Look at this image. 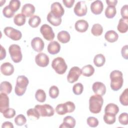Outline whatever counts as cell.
I'll list each match as a JSON object with an SVG mask.
<instances>
[{"label":"cell","mask_w":128,"mask_h":128,"mask_svg":"<svg viewBox=\"0 0 128 128\" xmlns=\"http://www.w3.org/2000/svg\"><path fill=\"white\" fill-rule=\"evenodd\" d=\"M110 88L114 91H118L122 86L124 79L122 73L118 70H114L110 74Z\"/></svg>","instance_id":"6da1fadb"},{"label":"cell","mask_w":128,"mask_h":128,"mask_svg":"<svg viewBox=\"0 0 128 128\" xmlns=\"http://www.w3.org/2000/svg\"><path fill=\"white\" fill-rule=\"evenodd\" d=\"M104 99L102 96L95 94L92 96L89 100V110L92 114H98L102 110Z\"/></svg>","instance_id":"7a4b0ae2"},{"label":"cell","mask_w":128,"mask_h":128,"mask_svg":"<svg viewBox=\"0 0 128 128\" xmlns=\"http://www.w3.org/2000/svg\"><path fill=\"white\" fill-rule=\"evenodd\" d=\"M29 83L28 78L24 76H19L16 78L14 92L18 96H22L25 93Z\"/></svg>","instance_id":"3957f363"},{"label":"cell","mask_w":128,"mask_h":128,"mask_svg":"<svg viewBox=\"0 0 128 128\" xmlns=\"http://www.w3.org/2000/svg\"><path fill=\"white\" fill-rule=\"evenodd\" d=\"M52 66L58 74H64L68 68L64 60L62 57H57L54 58L52 61Z\"/></svg>","instance_id":"277c9868"},{"label":"cell","mask_w":128,"mask_h":128,"mask_svg":"<svg viewBox=\"0 0 128 128\" xmlns=\"http://www.w3.org/2000/svg\"><path fill=\"white\" fill-rule=\"evenodd\" d=\"M76 108L74 104L70 101H68L64 104H58L55 110L59 115H64L66 113L73 112Z\"/></svg>","instance_id":"5b68a950"},{"label":"cell","mask_w":128,"mask_h":128,"mask_svg":"<svg viewBox=\"0 0 128 128\" xmlns=\"http://www.w3.org/2000/svg\"><path fill=\"white\" fill-rule=\"evenodd\" d=\"M8 52L10 58L15 63H18L22 61V55L20 47L16 44L10 45L8 48Z\"/></svg>","instance_id":"8992f818"},{"label":"cell","mask_w":128,"mask_h":128,"mask_svg":"<svg viewBox=\"0 0 128 128\" xmlns=\"http://www.w3.org/2000/svg\"><path fill=\"white\" fill-rule=\"evenodd\" d=\"M34 108L39 112L40 116L50 117L54 116V110L52 106L48 104H37L34 106Z\"/></svg>","instance_id":"52a82bcc"},{"label":"cell","mask_w":128,"mask_h":128,"mask_svg":"<svg viewBox=\"0 0 128 128\" xmlns=\"http://www.w3.org/2000/svg\"><path fill=\"white\" fill-rule=\"evenodd\" d=\"M4 34L13 40H18L22 37V32L12 27L6 26L4 29Z\"/></svg>","instance_id":"ba28073f"},{"label":"cell","mask_w":128,"mask_h":128,"mask_svg":"<svg viewBox=\"0 0 128 128\" xmlns=\"http://www.w3.org/2000/svg\"><path fill=\"white\" fill-rule=\"evenodd\" d=\"M40 32L44 38L48 41H51L54 38L55 34L52 28L48 24H42L40 28Z\"/></svg>","instance_id":"9c48e42d"},{"label":"cell","mask_w":128,"mask_h":128,"mask_svg":"<svg viewBox=\"0 0 128 128\" xmlns=\"http://www.w3.org/2000/svg\"><path fill=\"white\" fill-rule=\"evenodd\" d=\"M81 74V70L78 66H73L70 69L67 76L68 82L70 84L76 82Z\"/></svg>","instance_id":"30bf717a"},{"label":"cell","mask_w":128,"mask_h":128,"mask_svg":"<svg viewBox=\"0 0 128 128\" xmlns=\"http://www.w3.org/2000/svg\"><path fill=\"white\" fill-rule=\"evenodd\" d=\"M50 9L51 14L58 18H61L64 14V10L59 2H54L52 4Z\"/></svg>","instance_id":"8fae6325"},{"label":"cell","mask_w":128,"mask_h":128,"mask_svg":"<svg viewBox=\"0 0 128 128\" xmlns=\"http://www.w3.org/2000/svg\"><path fill=\"white\" fill-rule=\"evenodd\" d=\"M88 11L87 6L84 1L78 2L74 6V12L78 16H83L86 15Z\"/></svg>","instance_id":"7c38bea8"},{"label":"cell","mask_w":128,"mask_h":128,"mask_svg":"<svg viewBox=\"0 0 128 128\" xmlns=\"http://www.w3.org/2000/svg\"><path fill=\"white\" fill-rule=\"evenodd\" d=\"M35 62L39 66L46 67L49 64V58L46 54L40 52L35 56Z\"/></svg>","instance_id":"4fadbf2b"},{"label":"cell","mask_w":128,"mask_h":128,"mask_svg":"<svg viewBox=\"0 0 128 128\" xmlns=\"http://www.w3.org/2000/svg\"><path fill=\"white\" fill-rule=\"evenodd\" d=\"M31 46L34 51L36 52H41L44 50V43L41 38L36 37L32 40Z\"/></svg>","instance_id":"5bb4252c"},{"label":"cell","mask_w":128,"mask_h":128,"mask_svg":"<svg viewBox=\"0 0 128 128\" xmlns=\"http://www.w3.org/2000/svg\"><path fill=\"white\" fill-rule=\"evenodd\" d=\"M92 89L95 94L104 96L106 92V87L102 82H96L92 86Z\"/></svg>","instance_id":"9a60e30c"},{"label":"cell","mask_w":128,"mask_h":128,"mask_svg":"<svg viewBox=\"0 0 128 128\" xmlns=\"http://www.w3.org/2000/svg\"><path fill=\"white\" fill-rule=\"evenodd\" d=\"M104 9V5L101 0H97L92 2L90 4L92 12L96 15L100 14Z\"/></svg>","instance_id":"2e32d148"},{"label":"cell","mask_w":128,"mask_h":128,"mask_svg":"<svg viewBox=\"0 0 128 128\" xmlns=\"http://www.w3.org/2000/svg\"><path fill=\"white\" fill-rule=\"evenodd\" d=\"M0 72L4 76H10L14 72V66L8 62H4L0 66Z\"/></svg>","instance_id":"e0dca14e"},{"label":"cell","mask_w":128,"mask_h":128,"mask_svg":"<svg viewBox=\"0 0 128 128\" xmlns=\"http://www.w3.org/2000/svg\"><path fill=\"white\" fill-rule=\"evenodd\" d=\"M9 108V98L6 94L1 92L0 94V112L1 113Z\"/></svg>","instance_id":"ac0fdd59"},{"label":"cell","mask_w":128,"mask_h":128,"mask_svg":"<svg viewBox=\"0 0 128 128\" xmlns=\"http://www.w3.org/2000/svg\"><path fill=\"white\" fill-rule=\"evenodd\" d=\"M21 12L26 17H31L35 12V7L31 4H26L22 6Z\"/></svg>","instance_id":"d6986e66"},{"label":"cell","mask_w":128,"mask_h":128,"mask_svg":"<svg viewBox=\"0 0 128 128\" xmlns=\"http://www.w3.org/2000/svg\"><path fill=\"white\" fill-rule=\"evenodd\" d=\"M76 30L79 32H86L88 28V24L84 20H80L76 22L74 24Z\"/></svg>","instance_id":"ffe728a7"},{"label":"cell","mask_w":128,"mask_h":128,"mask_svg":"<svg viewBox=\"0 0 128 128\" xmlns=\"http://www.w3.org/2000/svg\"><path fill=\"white\" fill-rule=\"evenodd\" d=\"M75 119L70 116H66L63 120V122L60 126V128H74L76 126Z\"/></svg>","instance_id":"44dd1931"},{"label":"cell","mask_w":128,"mask_h":128,"mask_svg":"<svg viewBox=\"0 0 128 128\" xmlns=\"http://www.w3.org/2000/svg\"><path fill=\"white\" fill-rule=\"evenodd\" d=\"M47 50L50 54H56L60 52V45L56 41H52L48 44Z\"/></svg>","instance_id":"7402d4cb"},{"label":"cell","mask_w":128,"mask_h":128,"mask_svg":"<svg viewBox=\"0 0 128 128\" xmlns=\"http://www.w3.org/2000/svg\"><path fill=\"white\" fill-rule=\"evenodd\" d=\"M118 31L120 33H126L128 30V19L121 18L120 19L117 26Z\"/></svg>","instance_id":"603a6c76"},{"label":"cell","mask_w":128,"mask_h":128,"mask_svg":"<svg viewBox=\"0 0 128 128\" xmlns=\"http://www.w3.org/2000/svg\"><path fill=\"white\" fill-rule=\"evenodd\" d=\"M118 38V34L113 30H110L106 32L104 34V38L110 42H116Z\"/></svg>","instance_id":"cb8c5ba5"},{"label":"cell","mask_w":128,"mask_h":128,"mask_svg":"<svg viewBox=\"0 0 128 128\" xmlns=\"http://www.w3.org/2000/svg\"><path fill=\"white\" fill-rule=\"evenodd\" d=\"M57 38L58 41L61 43L66 44L70 40V36L67 31L62 30L58 34Z\"/></svg>","instance_id":"d4e9b609"},{"label":"cell","mask_w":128,"mask_h":128,"mask_svg":"<svg viewBox=\"0 0 128 128\" xmlns=\"http://www.w3.org/2000/svg\"><path fill=\"white\" fill-rule=\"evenodd\" d=\"M12 86L11 84L8 81L2 82L0 86V90L1 92L6 94H10L12 90Z\"/></svg>","instance_id":"484cf974"},{"label":"cell","mask_w":128,"mask_h":128,"mask_svg":"<svg viewBox=\"0 0 128 128\" xmlns=\"http://www.w3.org/2000/svg\"><path fill=\"white\" fill-rule=\"evenodd\" d=\"M94 72V68L91 64H88L83 66L81 70L82 74L86 77L92 76Z\"/></svg>","instance_id":"4316f807"},{"label":"cell","mask_w":128,"mask_h":128,"mask_svg":"<svg viewBox=\"0 0 128 128\" xmlns=\"http://www.w3.org/2000/svg\"><path fill=\"white\" fill-rule=\"evenodd\" d=\"M47 20L52 26H60L62 23V18H58L52 15L50 12L47 15Z\"/></svg>","instance_id":"83f0119b"},{"label":"cell","mask_w":128,"mask_h":128,"mask_svg":"<svg viewBox=\"0 0 128 128\" xmlns=\"http://www.w3.org/2000/svg\"><path fill=\"white\" fill-rule=\"evenodd\" d=\"M119 112L118 106L113 103H110L106 106L104 108L105 113H110L116 115Z\"/></svg>","instance_id":"f1b7e54d"},{"label":"cell","mask_w":128,"mask_h":128,"mask_svg":"<svg viewBox=\"0 0 128 128\" xmlns=\"http://www.w3.org/2000/svg\"><path fill=\"white\" fill-rule=\"evenodd\" d=\"M106 62L105 56L102 54L95 56L94 58V63L97 67H101L104 65Z\"/></svg>","instance_id":"f546056e"},{"label":"cell","mask_w":128,"mask_h":128,"mask_svg":"<svg viewBox=\"0 0 128 128\" xmlns=\"http://www.w3.org/2000/svg\"><path fill=\"white\" fill-rule=\"evenodd\" d=\"M26 17L22 14H18L14 16V22L18 26H22L26 23Z\"/></svg>","instance_id":"4dcf8cb0"},{"label":"cell","mask_w":128,"mask_h":128,"mask_svg":"<svg viewBox=\"0 0 128 128\" xmlns=\"http://www.w3.org/2000/svg\"><path fill=\"white\" fill-rule=\"evenodd\" d=\"M28 22L31 27L33 28H37L41 22V19L39 16L34 15L29 18Z\"/></svg>","instance_id":"1f68e13d"},{"label":"cell","mask_w":128,"mask_h":128,"mask_svg":"<svg viewBox=\"0 0 128 128\" xmlns=\"http://www.w3.org/2000/svg\"><path fill=\"white\" fill-rule=\"evenodd\" d=\"M103 32V28L99 24H94L91 29V32L94 36H100Z\"/></svg>","instance_id":"d6a6232c"},{"label":"cell","mask_w":128,"mask_h":128,"mask_svg":"<svg viewBox=\"0 0 128 128\" xmlns=\"http://www.w3.org/2000/svg\"><path fill=\"white\" fill-rule=\"evenodd\" d=\"M103 119L106 124H112L116 122V117L115 114L110 113H105Z\"/></svg>","instance_id":"836d02e7"},{"label":"cell","mask_w":128,"mask_h":128,"mask_svg":"<svg viewBox=\"0 0 128 128\" xmlns=\"http://www.w3.org/2000/svg\"><path fill=\"white\" fill-rule=\"evenodd\" d=\"M116 14V8L114 6H108L105 10V16L108 18H112Z\"/></svg>","instance_id":"e575fe53"},{"label":"cell","mask_w":128,"mask_h":128,"mask_svg":"<svg viewBox=\"0 0 128 128\" xmlns=\"http://www.w3.org/2000/svg\"><path fill=\"white\" fill-rule=\"evenodd\" d=\"M35 98L38 102H44L46 100V94L45 92L42 89L38 90L35 94Z\"/></svg>","instance_id":"d590c367"},{"label":"cell","mask_w":128,"mask_h":128,"mask_svg":"<svg viewBox=\"0 0 128 128\" xmlns=\"http://www.w3.org/2000/svg\"><path fill=\"white\" fill-rule=\"evenodd\" d=\"M120 102L124 106H128V89L126 88L120 96Z\"/></svg>","instance_id":"8d00e7d4"},{"label":"cell","mask_w":128,"mask_h":128,"mask_svg":"<svg viewBox=\"0 0 128 128\" xmlns=\"http://www.w3.org/2000/svg\"><path fill=\"white\" fill-rule=\"evenodd\" d=\"M28 116L31 120H38L40 118V115L38 111L35 108H30L26 112Z\"/></svg>","instance_id":"74e56055"},{"label":"cell","mask_w":128,"mask_h":128,"mask_svg":"<svg viewBox=\"0 0 128 128\" xmlns=\"http://www.w3.org/2000/svg\"><path fill=\"white\" fill-rule=\"evenodd\" d=\"M10 9L14 12L18 11L20 6V2L18 0H12L8 5Z\"/></svg>","instance_id":"f35d334b"},{"label":"cell","mask_w":128,"mask_h":128,"mask_svg":"<svg viewBox=\"0 0 128 128\" xmlns=\"http://www.w3.org/2000/svg\"><path fill=\"white\" fill-rule=\"evenodd\" d=\"M26 118L22 114H18L14 118V122L18 126H22L26 124Z\"/></svg>","instance_id":"ab89813d"},{"label":"cell","mask_w":128,"mask_h":128,"mask_svg":"<svg viewBox=\"0 0 128 128\" xmlns=\"http://www.w3.org/2000/svg\"><path fill=\"white\" fill-rule=\"evenodd\" d=\"M84 90V86L82 83L78 82L74 84L72 87V92L76 95H80Z\"/></svg>","instance_id":"60d3db41"},{"label":"cell","mask_w":128,"mask_h":128,"mask_svg":"<svg viewBox=\"0 0 128 128\" xmlns=\"http://www.w3.org/2000/svg\"><path fill=\"white\" fill-rule=\"evenodd\" d=\"M59 94L58 88L56 86H52L49 90V96L52 98H56Z\"/></svg>","instance_id":"b9f144b4"},{"label":"cell","mask_w":128,"mask_h":128,"mask_svg":"<svg viewBox=\"0 0 128 128\" xmlns=\"http://www.w3.org/2000/svg\"><path fill=\"white\" fill-rule=\"evenodd\" d=\"M3 116L6 118H11L16 115V110L12 108H8L2 113Z\"/></svg>","instance_id":"7bdbcfd3"},{"label":"cell","mask_w":128,"mask_h":128,"mask_svg":"<svg viewBox=\"0 0 128 128\" xmlns=\"http://www.w3.org/2000/svg\"><path fill=\"white\" fill-rule=\"evenodd\" d=\"M87 124L92 128H96L98 125V120L94 116H90L87 118Z\"/></svg>","instance_id":"ee69618b"},{"label":"cell","mask_w":128,"mask_h":128,"mask_svg":"<svg viewBox=\"0 0 128 128\" xmlns=\"http://www.w3.org/2000/svg\"><path fill=\"white\" fill-rule=\"evenodd\" d=\"M118 121L122 125H127L128 123V114L126 112L122 113L118 116Z\"/></svg>","instance_id":"f6af8a7d"},{"label":"cell","mask_w":128,"mask_h":128,"mask_svg":"<svg viewBox=\"0 0 128 128\" xmlns=\"http://www.w3.org/2000/svg\"><path fill=\"white\" fill-rule=\"evenodd\" d=\"M14 12H13L9 8L8 6H5L3 10H2V14L5 16L6 18H12L14 14Z\"/></svg>","instance_id":"bcb514c9"},{"label":"cell","mask_w":128,"mask_h":128,"mask_svg":"<svg viewBox=\"0 0 128 128\" xmlns=\"http://www.w3.org/2000/svg\"><path fill=\"white\" fill-rule=\"evenodd\" d=\"M120 14L122 18L128 19V5L125 4L122 6L120 10Z\"/></svg>","instance_id":"7dc6e473"},{"label":"cell","mask_w":128,"mask_h":128,"mask_svg":"<svg viewBox=\"0 0 128 128\" xmlns=\"http://www.w3.org/2000/svg\"><path fill=\"white\" fill-rule=\"evenodd\" d=\"M121 54L123 58L125 60L128 59V45H125L122 48Z\"/></svg>","instance_id":"c3c4849f"},{"label":"cell","mask_w":128,"mask_h":128,"mask_svg":"<svg viewBox=\"0 0 128 128\" xmlns=\"http://www.w3.org/2000/svg\"><path fill=\"white\" fill-rule=\"evenodd\" d=\"M74 2V0H62V2L64 5L68 8H72Z\"/></svg>","instance_id":"681fc988"},{"label":"cell","mask_w":128,"mask_h":128,"mask_svg":"<svg viewBox=\"0 0 128 128\" xmlns=\"http://www.w3.org/2000/svg\"><path fill=\"white\" fill-rule=\"evenodd\" d=\"M6 56V49L1 45L0 46V60H2L4 59Z\"/></svg>","instance_id":"f907efd6"},{"label":"cell","mask_w":128,"mask_h":128,"mask_svg":"<svg viewBox=\"0 0 128 128\" xmlns=\"http://www.w3.org/2000/svg\"><path fill=\"white\" fill-rule=\"evenodd\" d=\"M14 127L12 124L10 122H5L2 126V128H14Z\"/></svg>","instance_id":"816d5d0a"},{"label":"cell","mask_w":128,"mask_h":128,"mask_svg":"<svg viewBox=\"0 0 128 128\" xmlns=\"http://www.w3.org/2000/svg\"><path fill=\"white\" fill-rule=\"evenodd\" d=\"M106 2L108 4V6H115L116 5V4L118 2V0H106Z\"/></svg>","instance_id":"f5cc1de1"}]
</instances>
